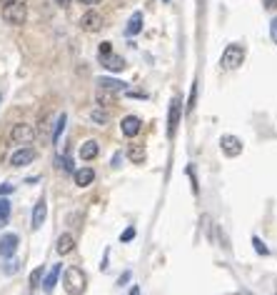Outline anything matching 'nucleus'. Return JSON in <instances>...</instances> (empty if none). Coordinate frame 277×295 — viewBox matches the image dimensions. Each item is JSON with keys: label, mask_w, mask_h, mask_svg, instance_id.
Returning a JSON list of instances; mask_svg holds the SVG:
<instances>
[{"label": "nucleus", "mask_w": 277, "mask_h": 295, "mask_svg": "<svg viewBox=\"0 0 277 295\" xmlns=\"http://www.w3.org/2000/svg\"><path fill=\"white\" fill-rule=\"evenodd\" d=\"M162 3H170V0H162Z\"/></svg>", "instance_id": "4c0bfd02"}, {"label": "nucleus", "mask_w": 277, "mask_h": 295, "mask_svg": "<svg viewBox=\"0 0 277 295\" xmlns=\"http://www.w3.org/2000/svg\"><path fill=\"white\" fill-rule=\"evenodd\" d=\"M78 3H83V5H95V3H100V0H78Z\"/></svg>", "instance_id": "72a5a7b5"}, {"label": "nucleus", "mask_w": 277, "mask_h": 295, "mask_svg": "<svg viewBox=\"0 0 277 295\" xmlns=\"http://www.w3.org/2000/svg\"><path fill=\"white\" fill-rule=\"evenodd\" d=\"M15 270H18V263H15V260H13L10 265H5V273H15Z\"/></svg>", "instance_id": "473e14b6"}, {"label": "nucleus", "mask_w": 277, "mask_h": 295, "mask_svg": "<svg viewBox=\"0 0 277 295\" xmlns=\"http://www.w3.org/2000/svg\"><path fill=\"white\" fill-rule=\"evenodd\" d=\"M55 3H58L60 8H68V5H70V0H55Z\"/></svg>", "instance_id": "f704fd0d"}, {"label": "nucleus", "mask_w": 277, "mask_h": 295, "mask_svg": "<svg viewBox=\"0 0 277 295\" xmlns=\"http://www.w3.org/2000/svg\"><path fill=\"white\" fill-rule=\"evenodd\" d=\"M245 60V48L242 45H227L225 53H222V68L225 70H235L240 68Z\"/></svg>", "instance_id": "7ed1b4c3"}, {"label": "nucleus", "mask_w": 277, "mask_h": 295, "mask_svg": "<svg viewBox=\"0 0 277 295\" xmlns=\"http://www.w3.org/2000/svg\"><path fill=\"white\" fill-rule=\"evenodd\" d=\"M10 138H13L15 143H20V145H28V143L35 140V125H30V123H18V125H13Z\"/></svg>", "instance_id": "39448f33"}, {"label": "nucleus", "mask_w": 277, "mask_h": 295, "mask_svg": "<svg viewBox=\"0 0 277 295\" xmlns=\"http://www.w3.org/2000/svg\"><path fill=\"white\" fill-rule=\"evenodd\" d=\"M142 30V13H135L133 18H130V23H128V28H125V35H138Z\"/></svg>", "instance_id": "a211bd4d"}, {"label": "nucleus", "mask_w": 277, "mask_h": 295, "mask_svg": "<svg viewBox=\"0 0 277 295\" xmlns=\"http://www.w3.org/2000/svg\"><path fill=\"white\" fill-rule=\"evenodd\" d=\"M252 245H255V250H257L260 255H270V248H267V245H265L257 235H252Z\"/></svg>", "instance_id": "5701e85b"}, {"label": "nucleus", "mask_w": 277, "mask_h": 295, "mask_svg": "<svg viewBox=\"0 0 277 295\" xmlns=\"http://www.w3.org/2000/svg\"><path fill=\"white\" fill-rule=\"evenodd\" d=\"M103 15L100 13H95V10H88L83 18H80V28L85 30V33H100L103 30Z\"/></svg>", "instance_id": "0eeeda50"}, {"label": "nucleus", "mask_w": 277, "mask_h": 295, "mask_svg": "<svg viewBox=\"0 0 277 295\" xmlns=\"http://www.w3.org/2000/svg\"><path fill=\"white\" fill-rule=\"evenodd\" d=\"M93 180H95V170H93V168H80V170H75V185H78V188H88V185H93Z\"/></svg>", "instance_id": "4468645a"}, {"label": "nucleus", "mask_w": 277, "mask_h": 295, "mask_svg": "<svg viewBox=\"0 0 277 295\" xmlns=\"http://www.w3.org/2000/svg\"><path fill=\"white\" fill-rule=\"evenodd\" d=\"M63 285H65V293L68 295H83L85 293V285H88V278L80 268H68L63 270Z\"/></svg>", "instance_id": "f257e3e1"}, {"label": "nucleus", "mask_w": 277, "mask_h": 295, "mask_svg": "<svg viewBox=\"0 0 277 295\" xmlns=\"http://www.w3.org/2000/svg\"><path fill=\"white\" fill-rule=\"evenodd\" d=\"M93 120H95V123H105V120H108V115H105L103 110H93Z\"/></svg>", "instance_id": "c85d7f7f"}, {"label": "nucleus", "mask_w": 277, "mask_h": 295, "mask_svg": "<svg viewBox=\"0 0 277 295\" xmlns=\"http://www.w3.org/2000/svg\"><path fill=\"white\" fill-rule=\"evenodd\" d=\"M98 153H100L98 140H85V143L80 145V158H83V160H95Z\"/></svg>", "instance_id": "ddd939ff"}, {"label": "nucleus", "mask_w": 277, "mask_h": 295, "mask_svg": "<svg viewBox=\"0 0 277 295\" xmlns=\"http://www.w3.org/2000/svg\"><path fill=\"white\" fill-rule=\"evenodd\" d=\"M73 248H75V240H73L70 233H63V235L58 238V243H55V250H58L60 255H68Z\"/></svg>", "instance_id": "f3484780"}, {"label": "nucleus", "mask_w": 277, "mask_h": 295, "mask_svg": "<svg viewBox=\"0 0 277 295\" xmlns=\"http://www.w3.org/2000/svg\"><path fill=\"white\" fill-rule=\"evenodd\" d=\"M40 283H43V268H35L30 273V288H38Z\"/></svg>", "instance_id": "b1692460"}, {"label": "nucleus", "mask_w": 277, "mask_h": 295, "mask_svg": "<svg viewBox=\"0 0 277 295\" xmlns=\"http://www.w3.org/2000/svg\"><path fill=\"white\" fill-rule=\"evenodd\" d=\"M3 5H10V3H23V0H0Z\"/></svg>", "instance_id": "c9c22d12"}, {"label": "nucleus", "mask_w": 277, "mask_h": 295, "mask_svg": "<svg viewBox=\"0 0 277 295\" xmlns=\"http://www.w3.org/2000/svg\"><path fill=\"white\" fill-rule=\"evenodd\" d=\"M45 218H48V200L40 198V200L35 203V208H33V230H38V228L45 223Z\"/></svg>", "instance_id": "9b49d317"}, {"label": "nucleus", "mask_w": 277, "mask_h": 295, "mask_svg": "<svg viewBox=\"0 0 277 295\" xmlns=\"http://www.w3.org/2000/svg\"><path fill=\"white\" fill-rule=\"evenodd\" d=\"M100 63H103V68H108V70H113V73H120V70L125 68V60H123L120 55H115V53L100 58Z\"/></svg>", "instance_id": "2eb2a0df"}, {"label": "nucleus", "mask_w": 277, "mask_h": 295, "mask_svg": "<svg viewBox=\"0 0 277 295\" xmlns=\"http://www.w3.org/2000/svg\"><path fill=\"white\" fill-rule=\"evenodd\" d=\"M60 273H63V265H60V263H55V265H53V270H50V273L43 278V283H40L45 293H53V288L58 285V278H60Z\"/></svg>", "instance_id": "f8f14e48"}, {"label": "nucleus", "mask_w": 277, "mask_h": 295, "mask_svg": "<svg viewBox=\"0 0 277 295\" xmlns=\"http://www.w3.org/2000/svg\"><path fill=\"white\" fill-rule=\"evenodd\" d=\"M195 100H197V85L192 83V90H190V98H187V105H185V108H187V113H192V110H195Z\"/></svg>", "instance_id": "393cba45"}, {"label": "nucleus", "mask_w": 277, "mask_h": 295, "mask_svg": "<svg viewBox=\"0 0 277 295\" xmlns=\"http://www.w3.org/2000/svg\"><path fill=\"white\" fill-rule=\"evenodd\" d=\"M135 235H138V230H135V228L130 225V228H125V230L120 233V240H123V243H130V240H133Z\"/></svg>", "instance_id": "a878e982"}, {"label": "nucleus", "mask_w": 277, "mask_h": 295, "mask_svg": "<svg viewBox=\"0 0 277 295\" xmlns=\"http://www.w3.org/2000/svg\"><path fill=\"white\" fill-rule=\"evenodd\" d=\"M98 103L103 105V108H108V105H113L115 103V93L113 90H105V88H98Z\"/></svg>", "instance_id": "aec40b11"}, {"label": "nucleus", "mask_w": 277, "mask_h": 295, "mask_svg": "<svg viewBox=\"0 0 277 295\" xmlns=\"http://www.w3.org/2000/svg\"><path fill=\"white\" fill-rule=\"evenodd\" d=\"M220 148H222V153L227 158H237L242 153V140L237 135H222L220 138Z\"/></svg>", "instance_id": "423d86ee"}, {"label": "nucleus", "mask_w": 277, "mask_h": 295, "mask_svg": "<svg viewBox=\"0 0 277 295\" xmlns=\"http://www.w3.org/2000/svg\"><path fill=\"white\" fill-rule=\"evenodd\" d=\"M13 193V185L10 183H3V185H0V198H5V195H10Z\"/></svg>", "instance_id": "c756f323"}, {"label": "nucleus", "mask_w": 277, "mask_h": 295, "mask_svg": "<svg viewBox=\"0 0 277 295\" xmlns=\"http://www.w3.org/2000/svg\"><path fill=\"white\" fill-rule=\"evenodd\" d=\"M65 123H68V115H65V113H60V115H58V120H55V128H53V143H58V140H60V135H63V130H65Z\"/></svg>", "instance_id": "412c9836"}, {"label": "nucleus", "mask_w": 277, "mask_h": 295, "mask_svg": "<svg viewBox=\"0 0 277 295\" xmlns=\"http://www.w3.org/2000/svg\"><path fill=\"white\" fill-rule=\"evenodd\" d=\"M270 38H272V43L277 45V18L270 23Z\"/></svg>", "instance_id": "bb28decb"}, {"label": "nucleus", "mask_w": 277, "mask_h": 295, "mask_svg": "<svg viewBox=\"0 0 277 295\" xmlns=\"http://www.w3.org/2000/svg\"><path fill=\"white\" fill-rule=\"evenodd\" d=\"M128 280H130V270H125V273L118 278V285H128Z\"/></svg>", "instance_id": "7c9ffc66"}, {"label": "nucleus", "mask_w": 277, "mask_h": 295, "mask_svg": "<svg viewBox=\"0 0 277 295\" xmlns=\"http://www.w3.org/2000/svg\"><path fill=\"white\" fill-rule=\"evenodd\" d=\"M120 130H123V135L135 138V135L142 130V120H140L138 115H125V118H123V123H120Z\"/></svg>", "instance_id": "9d476101"}, {"label": "nucleus", "mask_w": 277, "mask_h": 295, "mask_svg": "<svg viewBox=\"0 0 277 295\" xmlns=\"http://www.w3.org/2000/svg\"><path fill=\"white\" fill-rule=\"evenodd\" d=\"M18 245H20V238L15 233H5L3 238H0V255H3V258H13Z\"/></svg>", "instance_id": "1a4fd4ad"}, {"label": "nucleus", "mask_w": 277, "mask_h": 295, "mask_svg": "<svg viewBox=\"0 0 277 295\" xmlns=\"http://www.w3.org/2000/svg\"><path fill=\"white\" fill-rule=\"evenodd\" d=\"M262 5H265L267 10H275V8H277V0H262Z\"/></svg>", "instance_id": "2f4dec72"}, {"label": "nucleus", "mask_w": 277, "mask_h": 295, "mask_svg": "<svg viewBox=\"0 0 277 295\" xmlns=\"http://www.w3.org/2000/svg\"><path fill=\"white\" fill-rule=\"evenodd\" d=\"M3 20H5L8 25H25V20H28L25 0H23V3H10V5H3Z\"/></svg>", "instance_id": "f03ea898"}, {"label": "nucleus", "mask_w": 277, "mask_h": 295, "mask_svg": "<svg viewBox=\"0 0 277 295\" xmlns=\"http://www.w3.org/2000/svg\"><path fill=\"white\" fill-rule=\"evenodd\" d=\"M98 85H100V88H105V90H113V93L125 90V83H123V80H113V78H100V80H98Z\"/></svg>", "instance_id": "6ab92c4d"}, {"label": "nucleus", "mask_w": 277, "mask_h": 295, "mask_svg": "<svg viewBox=\"0 0 277 295\" xmlns=\"http://www.w3.org/2000/svg\"><path fill=\"white\" fill-rule=\"evenodd\" d=\"M130 295H140V288H138V285H133V290H130Z\"/></svg>", "instance_id": "e433bc0d"}, {"label": "nucleus", "mask_w": 277, "mask_h": 295, "mask_svg": "<svg viewBox=\"0 0 277 295\" xmlns=\"http://www.w3.org/2000/svg\"><path fill=\"white\" fill-rule=\"evenodd\" d=\"M10 210H13L10 203H8L5 198H0V223H5V220L10 218Z\"/></svg>", "instance_id": "4be33fe9"}, {"label": "nucleus", "mask_w": 277, "mask_h": 295, "mask_svg": "<svg viewBox=\"0 0 277 295\" xmlns=\"http://www.w3.org/2000/svg\"><path fill=\"white\" fill-rule=\"evenodd\" d=\"M180 115H182V100H180V95H172V100H170V113H167V135H170V138L177 133Z\"/></svg>", "instance_id": "20e7f679"}, {"label": "nucleus", "mask_w": 277, "mask_h": 295, "mask_svg": "<svg viewBox=\"0 0 277 295\" xmlns=\"http://www.w3.org/2000/svg\"><path fill=\"white\" fill-rule=\"evenodd\" d=\"M35 150L33 148H20V150H15L13 155H10V165L13 168H25V165H30L33 160H35Z\"/></svg>", "instance_id": "6e6552de"}, {"label": "nucleus", "mask_w": 277, "mask_h": 295, "mask_svg": "<svg viewBox=\"0 0 277 295\" xmlns=\"http://www.w3.org/2000/svg\"><path fill=\"white\" fill-rule=\"evenodd\" d=\"M113 53V45L110 43H100V58H105V55H110Z\"/></svg>", "instance_id": "cd10ccee"}, {"label": "nucleus", "mask_w": 277, "mask_h": 295, "mask_svg": "<svg viewBox=\"0 0 277 295\" xmlns=\"http://www.w3.org/2000/svg\"><path fill=\"white\" fill-rule=\"evenodd\" d=\"M125 155H128V160H130V163H135V165L145 163V158H147L142 145H128V153H125Z\"/></svg>", "instance_id": "dca6fc26"}]
</instances>
